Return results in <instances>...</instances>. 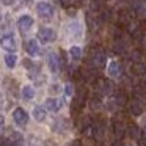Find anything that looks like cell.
Instances as JSON below:
<instances>
[{"instance_id":"cell-19","label":"cell","mask_w":146,"mask_h":146,"mask_svg":"<svg viewBox=\"0 0 146 146\" xmlns=\"http://www.w3.org/2000/svg\"><path fill=\"white\" fill-rule=\"evenodd\" d=\"M17 63V57L13 54H8L7 57H5V64H7V68H10V69H13L14 66H16Z\"/></svg>"},{"instance_id":"cell-26","label":"cell","mask_w":146,"mask_h":146,"mask_svg":"<svg viewBox=\"0 0 146 146\" xmlns=\"http://www.w3.org/2000/svg\"><path fill=\"white\" fill-rule=\"evenodd\" d=\"M24 66H25L27 69H32V68H35V66H33V63H32L30 60H24Z\"/></svg>"},{"instance_id":"cell-1","label":"cell","mask_w":146,"mask_h":146,"mask_svg":"<svg viewBox=\"0 0 146 146\" xmlns=\"http://www.w3.org/2000/svg\"><path fill=\"white\" fill-rule=\"evenodd\" d=\"M38 39L42 44H49V42H54L57 39V32L49 27H41L38 30Z\"/></svg>"},{"instance_id":"cell-17","label":"cell","mask_w":146,"mask_h":146,"mask_svg":"<svg viewBox=\"0 0 146 146\" xmlns=\"http://www.w3.org/2000/svg\"><path fill=\"white\" fill-rule=\"evenodd\" d=\"M132 72L135 74V76H145L146 74V66L143 63H133V66H132Z\"/></svg>"},{"instance_id":"cell-11","label":"cell","mask_w":146,"mask_h":146,"mask_svg":"<svg viewBox=\"0 0 146 146\" xmlns=\"http://www.w3.org/2000/svg\"><path fill=\"white\" fill-rule=\"evenodd\" d=\"M83 104H85V93H79V94L74 98L72 104H71V110L72 111H80L83 108Z\"/></svg>"},{"instance_id":"cell-10","label":"cell","mask_w":146,"mask_h":146,"mask_svg":"<svg viewBox=\"0 0 146 146\" xmlns=\"http://www.w3.org/2000/svg\"><path fill=\"white\" fill-rule=\"evenodd\" d=\"M107 74L108 77H111V79H118L121 74V69H119V63L115 60L108 61V66H107Z\"/></svg>"},{"instance_id":"cell-21","label":"cell","mask_w":146,"mask_h":146,"mask_svg":"<svg viewBox=\"0 0 146 146\" xmlns=\"http://www.w3.org/2000/svg\"><path fill=\"white\" fill-rule=\"evenodd\" d=\"M90 107H91V110H99L101 108V99L99 98L90 99Z\"/></svg>"},{"instance_id":"cell-12","label":"cell","mask_w":146,"mask_h":146,"mask_svg":"<svg viewBox=\"0 0 146 146\" xmlns=\"http://www.w3.org/2000/svg\"><path fill=\"white\" fill-rule=\"evenodd\" d=\"M60 108H61V101H60V99H55V98H49V99H46V110L57 113V111L60 110Z\"/></svg>"},{"instance_id":"cell-13","label":"cell","mask_w":146,"mask_h":146,"mask_svg":"<svg viewBox=\"0 0 146 146\" xmlns=\"http://www.w3.org/2000/svg\"><path fill=\"white\" fill-rule=\"evenodd\" d=\"M93 66L94 68H102L105 64V54L102 50H96L93 54Z\"/></svg>"},{"instance_id":"cell-28","label":"cell","mask_w":146,"mask_h":146,"mask_svg":"<svg viewBox=\"0 0 146 146\" xmlns=\"http://www.w3.org/2000/svg\"><path fill=\"white\" fill-rule=\"evenodd\" d=\"M2 3L7 5V7H10V5H13V3H14V0H2Z\"/></svg>"},{"instance_id":"cell-16","label":"cell","mask_w":146,"mask_h":146,"mask_svg":"<svg viewBox=\"0 0 146 146\" xmlns=\"http://www.w3.org/2000/svg\"><path fill=\"white\" fill-rule=\"evenodd\" d=\"M22 98L25 99V101H32L33 98H35V88L33 86H30V85H25V86H22Z\"/></svg>"},{"instance_id":"cell-2","label":"cell","mask_w":146,"mask_h":146,"mask_svg":"<svg viewBox=\"0 0 146 146\" xmlns=\"http://www.w3.org/2000/svg\"><path fill=\"white\" fill-rule=\"evenodd\" d=\"M36 13L39 14V17L49 21V19L54 17V7H52L50 3H47V2H39V3L36 5Z\"/></svg>"},{"instance_id":"cell-29","label":"cell","mask_w":146,"mask_h":146,"mask_svg":"<svg viewBox=\"0 0 146 146\" xmlns=\"http://www.w3.org/2000/svg\"><path fill=\"white\" fill-rule=\"evenodd\" d=\"M0 108H2V94H0Z\"/></svg>"},{"instance_id":"cell-3","label":"cell","mask_w":146,"mask_h":146,"mask_svg":"<svg viewBox=\"0 0 146 146\" xmlns=\"http://www.w3.org/2000/svg\"><path fill=\"white\" fill-rule=\"evenodd\" d=\"M13 119H14V123L21 127L27 126V123H29V113H27L22 107H16L13 111Z\"/></svg>"},{"instance_id":"cell-8","label":"cell","mask_w":146,"mask_h":146,"mask_svg":"<svg viewBox=\"0 0 146 146\" xmlns=\"http://www.w3.org/2000/svg\"><path fill=\"white\" fill-rule=\"evenodd\" d=\"M47 64H49V69H50L52 72H58V69H60V57H58L55 52H49Z\"/></svg>"},{"instance_id":"cell-18","label":"cell","mask_w":146,"mask_h":146,"mask_svg":"<svg viewBox=\"0 0 146 146\" xmlns=\"http://www.w3.org/2000/svg\"><path fill=\"white\" fill-rule=\"evenodd\" d=\"M127 132H129V135L132 137V138H140V135H141V130L138 129L137 124H129V126H127Z\"/></svg>"},{"instance_id":"cell-7","label":"cell","mask_w":146,"mask_h":146,"mask_svg":"<svg viewBox=\"0 0 146 146\" xmlns=\"http://www.w3.org/2000/svg\"><path fill=\"white\" fill-rule=\"evenodd\" d=\"M111 129H113V133H115V137H116L118 140H121L124 137V133H126V126H124V123L121 119H113L111 121Z\"/></svg>"},{"instance_id":"cell-22","label":"cell","mask_w":146,"mask_h":146,"mask_svg":"<svg viewBox=\"0 0 146 146\" xmlns=\"http://www.w3.org/2000/svg\"><path fill=\"white\" fill-rule=\"evenodd\" d=\"M126 102H127L126 93H118V94H116V104H118V105H124Z\"/></svg>"},{"instance_id":"cell-23","label":"cell","mask_w":146,"mask_h":146,"mask_svg":"<svg viewBox=\"0 0 146 146\" xmlns=\"http://www.w3.org/2000/svg\"><path fill=\"white\" fill-rule=\"evenodd\" d=\"M64 94H66L68 98L74 94V86H72V83H66V85H64Z\"/></svg>"},{"instance_id":"cell-24","label":"cell","mask_w":146,"mask_h":146,"mask_svg":"<svg viewBox=\"0 0 146 146\" xmlns=\"http://www.w3.org/2000/svg\"><path fill=\"white\" fill-rule=\"evenodd\" d=\"M138 13H140V16H141V17H145V19H146V5H141V7H140Z\"/></svg>"},{"instance_id":"cell-15","label":"cell","mask_w":146,"mask_h":146,"mask_svg":"<svg viewBox=\"0 0 146 146\" xmlns=\"http://www.w3.org/2000/svg\"><path fill=\"white\" fill-rule=\"evenodd\" d=\"M129 111H130V115H133V116H140V115L143 113V105L140 104L138 101H132L129 104Z\"/></svg>"},{"instance_id":"cell-4","label":"cell","mask_w":146,"mask_h":146,"mask_svg":"<svg viewBox=\"0 0 146 146\" xmlns=\"http://www.w3.org/2000/svg\"><path fill=\"white\" fill-rule=\"evenodd\" d=\"M94 88L101 94H111L113 93V83L108 79H98V82L94 83Z\"/></svg>"},{"instance_id":"cell-14","label":"cell","mask_w":146,"mask_h":146,"mask_svg":"<svg viewBox=\"0 0 146 146\" xmlns=\"http://www.w3.org/2000/svg\"><path fill=\"white\" fill-rule=\"evenodd\" d=\"M46 108L41 107V105H36L35 108H33V118H35L38 123H42V121L46 119Z\"/></svg>"},{"instance_id":"cell-20","label":"cell","mask_w":146,"mask_h":146,"mask_svg":"<svg viewBox=\"0 0 146 146\" xmlns=\"http://www.w3.org/2000/svg\"><path fill=\"white\" fill-rule=\"evenodd\" d=\"M69 55L74 60H80V58H82V49H80L79 46H72V47L69 49Z\"/></svg>"},{"instance_id":"cell-27","label":"cell","mask_w":146,"mask_h":146,"mask_svg":"<svg viewBox=\"0 0 146 146\" xmlns=\"http://www.w3.org/2000/svg\"><path fill=\"white\" fill-rule=\"evenodd\" d=\"M69 146H83V145H82V141H80V140H74V141L69 143Z\"/></svg>"},{"instance_id":"cell-5","label":"cell","mask_w":146,"mask_h":146,"mask_svg":"<svg viewBox=\"0 0 146 146\" xmlns=\"http://www.w3.org/2000/svg\"><path fill=\"white\" fill-rule=\"evenodd\" d=\"M0 46H2L5 50H8V52H14V50H16L17 46H16V39H14L13 33L2 35V38H0Z\"/></svg>"},{"instance_id":"cell-9","label":"cell","mask_w":146,"mask_h":146,"mask_svg":"<svg viewBox=\"0 0 146 146\" xmlns=\"http://www.w3.org/2000/svg\"><path fill=\"white\" fill-rule=\"evenodd\" d=\"M25 50L30 57H38L41 52H39V46H38V41L36 39H30V41L25 42Z\"/></svg>"},{"instance_id":"cell-6","label":"cell","mask_w":146,"mask_h":146,"mask_svg":"<svg viewBox=\"0 0 146 146\" xmlns=\"http://www.w3.org/2000/svg\"><path fill=\"white\" fill-rule=\"evenodd\" d=\"M33 25V17L32 16H21L19 19H17V29L21 30L22 33H27L30 29H32Z\"/></svg>"},{"instance_id":"cell-25","label":"cell","mask_w":146,"mask_h":146,"mask_svg":"<svg viewBox=\"0 0 146 146\" xmlns=\"http://www.w3.org/2000/svg\"><path fill=\"white\" fill-rule=\"evenodd\" d=\"M60 3H61V7L69 8V7H71V3H72V0H60Z\"/></svg>"}]
</instances>
